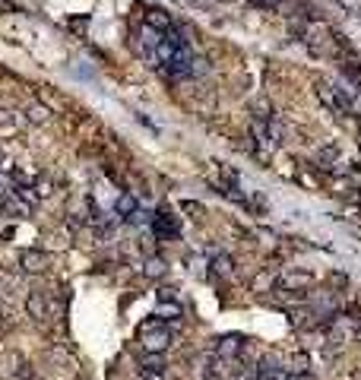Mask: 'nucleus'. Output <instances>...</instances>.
<instances>
[{"mask_svg":"<svg viewBox=\"0 0 361 380\" xmlns=\"http://www.w3.org/2000/svg\"><path fill=\"white\" fill-rule=\"evenodd\" d=\"M140 342L146 352H156V355H162L165 348L172 346V326L168 323H162L159 317H152V320H143L140 323Z\"/></svg>","mask_w":361,"mask_h":380,"instance_id":"f257e3e1","label":"nucleus"},{"mask_svg":"<svg viewBox=\"0 0 361 380\" xmlns=\"http://www.w3.org/2000/svg\"><path fill=\"white\" fill-rule=\"evenodd\" d=\"M152 232H156V238H162V241H174L180 235L178 215L168 213V209H159V213L152 215Z\"/></svg>","mask_w":361,"mask_h":380,"instance_id":"f03ea898","label":"nucleus"},{"mask_svg":"<svg viewBox=\"0 0 361 380\" xmlns=\"http://www.w3.org/2000/svg\"><path fill=\"white\" fill-rule=\"evenodd\" d=\"M168 377V361L165 355H156V352H146L140 358V380H165Z\"/></svg>","mask_w":361,"mask_h":380,"instance_id":"7ed1b4c3","label":"nucleus"},{"mask_svg":"<svg viewBox=\"0 0 361 380\" xmlns=\"http://www.w3.org/2000/svg\"><path fill=\"white\" fill-rule=\"evenodd\" d=\"M241 352H244V336H238V333H225V336L216 339V358H238Z\"/></svg>","mask_w":361,"mask_h":380,"instance_id":"20e7f679","label":"nucleus"},{"mask_svg":"<svg viewBox=\"0 0 361 380\" xmlns=\"http://www.w3.org/2000/svg\"><path fill=\"white\" fill-rule=\"evenodd\" d=\"M19 266H23V273H45L51 266V254H45V250H23L19 254Z\"/></svg>","mask_w":361,"mask_h":380,"instance_id":"39448f33","label":"nucleus"},{"mask_svg":"<svg viewBox=\"0 0 361 380\" xmlns=\"http://www.w3.org/2000/svg\"><path fill=\"white\" fill-rule=\"evenodd\" d=\"M172 16H168V10H162V7H149L146 10V29H152V32H168L172 29Z\"/></svg>","mask_w":361,"mask_h":380,"instance_id":"423d86ee","label":"nucleus"},{"mask_svg":"<svg viewBox=\"0 0 361 380\" xmlns=\"http://www.w3.org/2000/svg\"><path fill=\"white\" fill-rule=\"evenodd\" d=\"M25 311H29L32 320H45L48 317V298H45V292H32V295L25 298Z\"/></svg>","mask_w":361,"mask_h":380,"instance_id":"0eeeda50","label":"nucleus"},{"mask_svg":"<svg viewBox=\"0 0 361 380\" xmlns=\"http://www.w3.org/2000/svg\"><path fill=\"white\" fill-rule=\"evenodd\" d=\"M257 380H286V371L279 368L276 358H263V361L257 364Z\"/></svg>","mask_w":361,"mask_h":380,"instance_id":"6e6552de","label":"nucleus"},{"mask_svg":"<svg viewBox=\"0 0 361 380\" xmlns=\"http://www.w3.org/2000/svg\"><path fill=\"white\" fill-rule=\"evenodd\" d=\"M279 285H282V292H304L311 285V273H286Z\"/></svg>","mask_w":361,"mask_h":380,"instance_id":"1a4fd4ad","label":"nucleus"},{"mask_svg":"<svg viewBox=\"0 0 361 380\" xmlns=\"http://www.w3.org/2000/svg\"><path fill=\"white\" fill-rule=\"evenodd\" d=\"M317 99L323 102V105L329 108V111H342V102L336 99V92H333V86H327V83H317Z\"/></svg>","mask_w":361,"mask_h":380,"instance_id":"9d476101","label":"nucleus"},{"mask_svg":"<svg viewBox=\"0 0 361 380\" xmlns=\"http://www.w3.org/2000/svg\"><path fill=\"white\" fill-rule=\"evenodd\" d=\"M213 273L222 276V279H229V276L235 273V260H231L229 254H216L213 257Z\"/></svg>","mask_w":361,"mask_h":380,"instance_id":"9b49d317","label":"nucleus"},{"mask_svg":"<svg viewBox=\"0 0 361 380\" xmlns=\"http://www.w3.org/2000/svg\"><path fill=\"white\" fill-rule=\"evenodd\" d=\"M266 143H270V146H282V143H286V130H282V124L276 117L266 121Z\"/></svg>","mask_w":361,"mask_h":380,"instance_id":"f8f14e48","label":"nucleus"},{"mask_svg":"<svg viewBox=\"0 0 361 380\" xmlns=\"http://www.w3.org/2000/svg\"><path fill=\"white\" fill-rule=\"evenodd\" d=\"M115 209H117V215L130 219V215L137 213V197H133V193H121V197H117V203H115Z\"/></svg>","mask_w":361,"mask_h":380,"instance_id":"ddd939ff","label":"nucleus"},{"mask_svg":"<svg viewBox=\"0 0 361 380\" xmlns=\"http://www.w3.org/2000/svg\"><path fill=\"white\" fill-rule=\"evenodd\" d=\"M25 117H29V121H35V124H45V121L51 117V111L41 105V102H29V105H25Z\"/></svg>","mask_w":361,"mask_h":380,"instance_id":"4468645a","label":"nucleus"},{"mask_svg":"<svg viewBox=\"0 0 361 380\" xmlns=\"http://www.w3.org/2000/svg\"><path fill=\"white\" fill-rule=\"evenodd\" d=\"M32 193H35V197H51V193H54V181H51L48 174H35Z\"/></svg>","mask_w":361,"mask_h":380,"instance_id":"2eb2a0df","label":"nucleus"},{"mask_svg":"<svg viewBox=\"0 0 361 380\" xmlns=\"http://www.w3.org/2000/svg\"><path fill=\"white\" fill-rule=\"evenodd\" d=\"M251 111H254V121H272V108H270V102L266 99H254L251 102Z\"/></svg>","mask_w":361,"mask_h":380,"instance_id":"dca6fc26","label":"nucleus"},{"mask_svg":"<svg viewBox=\"0 0 361 380\" xmlns=\"http://www.w3.org/2000/svg\"><path fill=\"white\" fill-rule=\"evenodd\" d=\"M272 285H276V279H272V270H263V273H257L254 282H251V289H254V292H272Z\"/></svg>","mask_w":361,"mask_h":380,"instance_id":"f3484780","label":"nucleus"},{"mask_svg":"<svg viewBox=\"0 0 361 380\" xmlns=\"http://www.w3.org/2000/svg\"><path fill=\"white\" fill-rule=\"evenodd\" d=\"M165 270H168V266H165V260H159V257H149L146 266H143V273H146L149 279H159V276H165Z\"/></svg>","mask_w":361,"mask_h":380,"instance_id":"a211bd4d","label":"nucleus"},{"mask_svg":"<svg viewBox=\"0 0 361 380\" xmlns=\"http://www.w3.org/2000/svg\"><path fill=\"white\" fill-rule=\"evenodd\" d=\"M180 209H184V213H190V215H203V206H200V203H194V200H184V203H180Z\"/></svg>","mask_w":361,"mask_h":380,"instance_id":"6ab92c4d","label":"nucleus"},{"mask_svg":"<svg viewBox=\"0 0 361 380\" xmlns=\"http://www.w3.org/2000/svg\"><path fill=\"white\" fill-rule=\"evenodd\" d=\"M127 222H130V225H143V222H152V215H146L143 209H137V213H133Z\"/></svg>","mask_w":361,"mask_h":380,"instance_id":"aec40b11","label":"nucleus"},{"mask_svg":"<svg viewBox=\"0 0 361 380\" xmlns=\"http://www.w3.org/2000/svg\"><path fill=\"white\" fill-rule=\"evenodd\" d=\"M235 380H257V368H254V364H247V368H241V371H238V377H235Z\"/></svg>","mask_w":361,"mask_h":380,"instance_id":"412c9836","label":"nucleus"},{"mask_svg":"<svg viewBox=\"0 0 361 380\" xmlns=\"http://www.w3.org/2000/svg\"><path fill=\"white\" fill-rule=\"evenodd\" d=\"M329 282H333L336 289H349V276H342V273H333V276H329Z\"/></svg>","mask_w":361,"mask_h":380,"instance_id":"4be33fe9","label":"nucleus"},{"mask_svg":"<svg viewBox=\"0 0 361 380\" xmlns=\"http://www.w3.org/2000/svg\"><path fill=\"white\" fill-rule=\"evenodd\" d=\"M16 3H10V0H0V13H16Z\"/></svg>","mask_w":361,"mask_h":380,"instance_id":"5701e85b","label":"nucleus"},{"mask_svg":"<svg viewBox=\"0 0 361 380\" xmlns=\"http://www.w3.org/2000/svg\"><path fill=\"white\" fill-rule=\"evenodd\" d=\"M295 380H317V377L311 371H301V374H295Z\"/></svg>","mask_w":361,"mask_h":380,"instance_id":"b1692460","label":"nucleus"},{"mask_svg":"<svg viewBox=\"0 0 361 380\" xmlns=\"http://www.w3.org/2000/svg\"><path fill=\"white\" fill-rule=\"evenodd\" d=\"M0 193H7V187H3V178H0Z\"/></svg>","mask_w":361,"mask_h":380,"instance_id":"393cba45","label":"nucleus"},{"mask_svg":"<svg viewBox=\"0 0 361 380\" xmlns=\"http://www.w3.org/2000/svg\"><path fill=\"white\" fill-rule=\"evenodd\" d=\"M358 305H361V295H358Z\"/></svg>","mask_w":361,"mask_h":380,"instance_id":"a878e982","label":"nucleus"}]
</instances>
